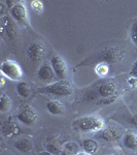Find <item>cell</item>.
Here are the masks:
<instances>
[{"instance_id":"1","label":"cell","mask_w":137,"mask_h":155,"mask_svg":"<svg viewBox=\"0 0 137 155\" xmlns=\"http://www.w3.org/2000/svg\"><path fill=\"white\" fill-rule=\"evenodd\" d=\"M39 92L53 94V95L59 97H66L70 96L73 93V89H72L71 85L67 81H60L57 82V83L48 85V86L43 87V88H40Z\"/></svg>"},{"instance_id":"2","label":"cell","mask_w":137,"mask_h":155,"mask_svg":"<svg viewBox=\"0 0 137 155\" xmlns=\"http://www.w3.org/2000/svg\"><path fill=\"white\" fill-rule=\"evenodd\" d=\"M125 56V50L121 47H109L99 54V60L104 64H116L121 61Z\"/></svg>"},{"instance_id":"3","label":"cell","mask_w":137,"mask_h":155,"mask_svg":"<svg viewBox=\"0 0 137 155\" xmlns=\"http://www.w3.org/2000/svg\"><path fill=\"white\" fill-rule=\"evenodd\" d=\"M76 122H78V128L81 131L101 130L104 126V121L97 116H86Z\"/></svg>"},{"instance_id":"4","label":"cell","mask_w":137,"mask_h":155,"mask_svg":"<svg viewBox=\"0 0 137 155\" xmlns=\"http://www.w3.org/2000/svg\"><path fill=\"white\" fill-rule=\"evenodd\" d=\"M1 72L3 77H6L11 81H19L23 78V71L21 66L12 60H5L2 62Z\"/></svg>"},{"instance_id":"5","label":"cell","mask_w":137,"mask_h":155,"mask_svg":"<svg viewBox=\"0 0 137 155\" xmlns=\"http://www.w3.org/2000/svg\"><path fill=\"white\" fill-rule=\"evenodd\" d=\"M51 65L53 67L56 76L59 78L61 81H64L67 77V72H68V68H67V64L64 61V59L59 55H55L51 59Z\"/></svg>"},{"instance_id":"6","label":"cell","mask_w":137,"mask_h":155,"mask_svg":"<svg viewBox=\"0 0 137 155\" xmlns=\"http://www.w3.org/2000/svg\"><path fill=\"white\" fill-rule=\"evenodd\" d=\"M11 17L16 20L17 22H19L20 24L24 25V26H28L29 24V16L27 8L25 7L24 4H22L21 2H19L14 7H12L11 9Z\"/></svg>"},{"instance_id":"7","label":"cell","mask_w":137,"mask_h":155,"mask_svg":"<svg viewBox=\"0 0 137 155\" xmlns=\"http://www.w3.org/2000/svg\"><path fill=\"white\" fill-rule=\"evenodd\" d=\"M18 119L20 122L26 124V125H32V124L35 123L36 120L38 119V114H37V112L35 110L32 109V107H27L18 115Z\"/></svg>"},{"instance_id":"8","label":"cell","mask_w":137,"mask_h":155,"mask_svg":"<svg viewBox=\"0 0 137 155\" xmlns=\"http://www.w3.org/2000/svg\"><path fill=\"white\" fill-rule=\"evenodd\" d=\"M27 54H28V56L31 61H33V62L40 61V59L42 58V56H43V54H44L43 44L40 41L33 42V44L29 46Z\"/></svg>"},{"instance_id":"9","label":"cell","mask_w":137,"mask_h":155,"mask_svg":"<svg viewBox=\"0 0 137 155\" xmlns=\"http://www.w3.org/2000/svg\"><path fill=\"white\" fill-rule=\"evenodd\" d=\"M37 74H38L39 79L43 82H52L56 77L53 67H52V65H49V64H43V65L39 67Z\"/></svg>"},{"instance_id":"10","label":"cell","mask_w":137,"mask_h":155,"mask_svg":"<svg viewBox=\"0 0 137 155\" xmlns=\"http://www.w3.org/2000/svg\"><path fill=\"white\" fill-rule=\"evenodd\" d=\"M116 84L113 82H105L99 86V95L103 98H109L116 93Z\"/></svg>"},{"instance_id":"11","label":"cell","mask_w":137,"mask_h":155,"mask_svg":"<svg viewBox=\"0 0 137 155\" xmlns=\"http://www.w3.org/2000/svg\"><path fill=\"white\" fill-rule=\"evenodd\" d=\"M19 132H20V129L18 125H17L14 122L11 121V120L4 122L3 125H2V134H3L4 137H11L17 136Z\"/></svg>"},{"instance_id":"12","label":"cell","mask_w":137,"mask_h":155,"mask_svg":"<svg viewBox=\"0 0 137 155\" xmlns=\"http://www.w3.org/2000/svg\"><path fill=\"white\" fill-rule=\"evenodd\" d=\"M2 30H4V31L6 32L7 36H8L9 38L11 39V41L16 39V37H17L16 27H14V22L11 21V19L9 18L8 16L4 17V19H3V26H2Z\"/></svg>"},{"instance_id":"13","label":"cell","mask_w":137,"mask_h":155,"mask_svg":"<svg viewBox=\"0 0 137 155\" xmlns=\"http://www.w3.org/2000/svg\"><path fill=\"white\" fill-rule=\"evenodd\" d=\"M46 109L52 115H63L65 112V107L63 104L57 101H51L46 104Z\"/></svg>"},{"instance_id":"14","label":"cell","mask_w":137,"mask_h":155,"mask_svg":"<svg viewBox=\"0 0 137 155\" xmlns=\"http://www.w3.org/2000/svg\"><path fill=\"white\" fill-rule=\"evenodd\" d=\"M17 92L22 98H29L32 94V89L27 82H19L17 85Z\"/></svg>"},{"instance_id":"15","label":"cell","mask_w":137,"mask_h":155,"mask_svg":"<svg viewBox=\"0 0 137 155\" xmlns=\"http://www.w3.org/2000/svg\"><path fill=\"white\" fill-rule=\"evenodd\" d=\"M14 146H16V148L18 149L19 151L23 152V153H28V152L31 151L32 148H33V144H32V142L30 141L29 139L19 140V141L16 142Z\"/></svg>"},{"instance_id":"16","label":"cell","mask_w":137,"mask_h":155,"mask_svg":"<svg viewBox=\"0 0 137 155\" xmlns=\"http://www.w3.org/2000/svg\"><path fill=\"white\" fill-rule=\"evenodd\" d=\"M79 146L74 142H68L64 145L61 155H78L79 153Z\"/></svg>"},{"instance_id":"17","label":"cell","mask_w":137,"mask_h":155,"mask_svg":"<svg viewBox=\"0 0 137 155\" xmlns=\"http://www.w3.org/2000/svg\"><path fill=\"white\" fill-rule=\"evenodd\" d=\"M101 137H102V139H104L105 141L113 142V141H116V140L119 139V132L118 129L113 128V127H109V128H106L102 131Z\"/></svg>"},{"instance_id":"18","label":"cell","mask_w":137,"mask_h":155,"mask_svg":"<svg viewBox=\"0 0 137 155\" xmlns=\"http://www.w3.org/2000/svg\"><path fill=\"white\" fill-rule=\"evenodd\" d=\"M83 147L84 149V152H87V153H89L91 155L95 154L99 149V146H98V144H97V142L92 139L84 140L83 142Z\"/></svg>"},{"instance_id":"19","label":"cell","mask_w":137,"mask_h":155,"mask_svg":"<svg viewBox=\"0 0 137 155\" xmlns=\"http://www.w3.org/2000/svg\"><path fill=\"white\" fill-rule=\"evenodd\" d=\"M124 145L130 150H137V134H128L124 137Z\"/></svg>"},{"instance_id":"20","label":"cell","mask_w":137,"mask_h":155,"mask_svg":"<svg viewBox=\"0 0 137 155\" xmlns=\"http://www.w3.org/2000/svg\"><path fill=\"white\" fill-rule=\"evenodd\" d=\"M11 107V99L8 95L5 93H2L0 97V112L1 113H5L8 112Z\"/></svg>"},{"instance_id":"21","label":"cell","mask_w":137,"mask_h":155,"mask_svg":"<svg viewBox=\"0 0 137 155\" xmlns=\"http://www.w3.org/2000/svg\"><path fill=\"white\" fill-rule=\"evenodd\" d=\"M31 5H32V9L35 12H37V14H40V12H42V11H43V3L38 1V0L32 1Z\"/></svg>"},{"instance_id":"22","label":"cell","mask_w":137,"mask_h":155,"mask_svg":"<svg viewBox=\"0 0 137 155\" xmlns=\"http://www.w3.org/2000/svg\"><path fill=\"white\" fill-rule=\"evenodd\" d=\"M131 39L137 48V20L134 22L131 27Z\"/></svg>"},{"instance_id":"23","label":"cell","mask_w":137,"mask_h":155,"mask_svg":"<svg viewBox=\"0 0 137 155\" xmlns=\"http://www.w3.org/2000/svg\"><path fill=\"white\" fill-rule=\"evenodd\" d=\"M96 71L100 76H106L108 74V66L106 64H99L96 67Z\"/></svg>"},{"instance_id":"24","label":"cell","mask_w":137,"mask_h":155,"mask_svg":"<svg viewBox=\"0 0 137 155\" xmlns=\"http://www.w3.org/2000/svg\"><path fill=\"white\" fill-rule=\"evenodd\" d=\"M46 148H48L49 153H52V154H56V153H58V152H59L58 147H56L53 144H49L48 146H46Z\"/></svg>"},{"instance_id":"25","label":"cell","mask_w":137,"mask_h":155,"mask_svg":"<svg viewBox=\"0 0 137 155\" xmlns=\"http://www.w3.org/2000/svg\"><path fill=\"white\" fill-rule=\"evenodd\" d=\"M131 76L132 77H134V78H136L137 79V60L135 62H134V64H133V66H132V69H131Z\"/></svg>"},{"instance_id":"26","label":"cell","mask_w":137,"mask_h":155,"mask_svg":"<svg viewBox=\"0 0 137 155\" xmlns=\"http://www.w3.org/2000/svg\"><path fill=\"white\" fill-rule=\"evenodd\" d=\"M128 83L130 86H132V88H135V87L137 86V79L134 77H132L128 80Z\"/></svg>"},{"instance_id":"27","label":"cell","mask_w":137,"mask_h":155,"mask_svg":"<svg viewBox=\"0 0 137 155\" xmlns=\"http://www.w3.org/2000/svg\"><path fill=\"white\" fill-rule=\"evenodd\" d=\"M19 3V1H14V0H7L6 1V5L8 8H12V7H14L17 5V4Z\"/></svg>"},{"instance_id":"28","label":"cell","mask_w":137,"mask_h":155,"mask_svg":"<svg viewBox=\"0 0 137 155\" xmlns=\"http://www.w3.org/2000/svg\"><path fill=\"white\" fill-rule=\"evenodd\" d=\"M5 7H7V6L4 5L3 2H0V15H1V16H3L4 11H5Z\"/></svg>"},{"instance_id":"29","label":"cell","mask_w":137,"mask_h":155,"mask_svg":"<svg viewBox=\"0 0 137 155\" xmlns=\"http://www.w3.org/2000/svg\"><path fill=\"white\" fill-rule=\"evenodd\" d=\"M131 124H133V125L137 126V114L134 115V116L131 118Z\"/></svg>"},{"instance_id":"30","label":"cell","mask_w":137,"mask_h":155,"mask_svg":"<svg viewBox=\"0 0 137 155\" xmlns=\"http://www.w3.org/2000/svg\"><path fill=\"white\" fill-rule=\"evenodd\" d=\"M38 155H53L52 153H49V151H44V152H40Z\"/></svg>"},{"instance_id":"31","label":"cell","mask_w":137,"mask_h":155,"mask_svg":"<svg viewBox=\"0 0 137 155\" xmlns=\"http://www.w3.org/2000/svg\"><path fill=\"white\" fill-rule=\"evenodd\" d=\"M78 155H91V154L87 153V152H79V153H78Z\"/></svg>"}]
</instances>
